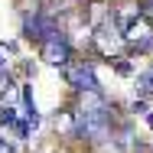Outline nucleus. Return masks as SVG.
<instances>
[{"label": "nucleus", "instance_id": "nucleus-7", "mask_svg": "<svg viewBox=\"0 0 153 153\" xmlns=\"http://www.w3.org/2000/svg\"><path fill=\"white\" fill-rule=\"evenodd\" d=\"M134 114H150V108H147V101L140 98V101H134V108H130Z\"/></svg>", "mask_w": 153, "mask_h": 153}, {"label": "nucleus", "instance_id": "nucleus-8", "mask_svg": "<svg viewBox=\"0 0 153 153\" xmlns=\"http://www.w3.org/2000/svg\"><path fill=\"white\" fill-rule=\"evenodd\" d=\"M16 150V147H13V143H3V137H0V153H13Z\"/></svg>", "mask_w": 153, "mask_h": 153}, {"label": "nucleus", "instance_id": "nucleus-3", "mask_svg": "<svg viewBox=\"0 0 153 153\" xmlns=\"http://www.w3.org/2000/svg\"><path fill=\"white\" fill-rule=\"evenodd\" d=\"M42 59L49 62V65H65V68H68V62H72V42H68L65 36L46 42V46H42Z\"/></svg>", "mask_w": 153, "mask_h": 153}, {"label": "nucleus", "instance_id": "nucleus-11", "mask_svg": "<svg viewBox=\"0 0 153 153\" xmlns=\"http://www.w3.org/2000/svg\"><path fill=\"white\" fill-rule=\"evenodd\" d=\"M0 68H3V59H0Z\"/></svg>", "mask_w": 153, "mask_h": 153}, {"label": "nucleus", "instance_id": "nucleus-10", "mask_svg": "<svg viewBox=\"0 0 153 153\" xmlns=\"http://www.w3.org/2000/svg\"><path fill=\"white\" fill-rule=\"evenodd\" d=\"M143 7H150V10H153V0H143Z\"/></svg>", "mask_w": 153, "mask_h": 153}, {"label": "nucleus", "instance_id": "nucleus-2", "mask_svg": "<svg viewBox=\"0 0 153 153\" xmlns=\"http://www.w3.org/2000/svg\"><path fill=\"white\" fill-rule=\"evenodd\" d=\"M65 78H68V85H72L75 91H82V94H101V85H98V78H94L91 62H75V65H68V68H65Z\"/></svg>", "mask_w": 153, "mask_h": 153}, {"label": "nucleus", "instance_id": "nucleus-6", "mask_svg": "<svg viewBox=\"0 0 153 153\" xmlns=\"http://www.w3.org/2000/svg\"><path fill=\"white\" fill-rule=\"evenodd\" d=\"M111 65H114V68H117V72H121V75H130V72H134V65H130V62L124 59V56H111Z\"/></svg>", "mask_w": 153, "mask_h": 153}, {"label": "nucleus", "instance_id": "nucleus-1", "mask_svg": "<svg viewBox=\"0 0 153 153\" xmlns=\"http://www.w3.org/2000/svg\"><path fill=\"white\" fill-rule=\"evenodd\" d=\"M121 33H124V42H130L137 52H147V49L153 46V23L147 20V13H143V10H140L137 16L124 20Z\"/></svg>", "mask_w": 153, "mask_h": 153}, {"label": "nucleus", "instance_id": "nucleus-5", "mask_svg": "<svg viewBox=\"0 0 153 153\" xmlns=\"http://www.w3.org/2000/svg\"><path fill=\"white\" fill-rule=\"evenodd\" d=\"M0 124H3V127H20V117H16V108H3V111H0Z\"/></svg>", "mask_w": 153, "mask_h": 153}, {"label": "nucleus", "instance_id": "nucleus-9", "mask_svg": "<svg viewBox=\"0 0 153 153\" xmlns=\"http://www.w3.org/2000/svg\"><path fill=\"white\" fill-rule=\"evenodd\" d=\"M147 127H150V130H153V114H147Z\"/></svg>", "mask_w": 153, "mask_h": 153}, {"label": "nucleus", "instance_id": "nucleus-4", "mask_svg": "<svg viewBox=\"0 0 153 153\" xmlns=\"http://www.w3.org/2000/svg\"><path fill=\"white\" fill-rule=\"evenodd\" d=\"M46 7H49V13H46V16L52 20L56 13H59V16H65V13H75V10L82 7V0H49Z\"/></svg>", "mask_w": 153, "mask_h": 153}]
</instances>
